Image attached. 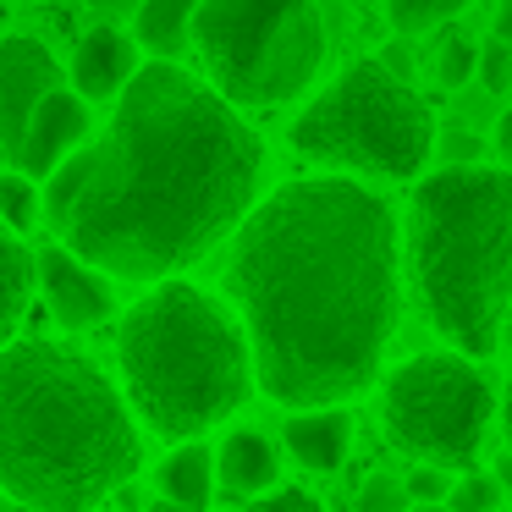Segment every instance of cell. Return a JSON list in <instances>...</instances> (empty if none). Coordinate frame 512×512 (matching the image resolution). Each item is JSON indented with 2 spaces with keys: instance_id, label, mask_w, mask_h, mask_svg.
<instances>
[{
  "instance_id": "1",
  "label": "cell",
  "mask_w": 512,
  "mask_h": 512,
  "mask_svg": "<svg viewBox=\"0 0 512 512\" xmlns=\"http://www.w3.org/2000/svg\"><path fill=\"white\" fill-rule=\"evenodd\" d=\"M265 144L232 100L149 61L116 94L100 144L72 149L39 188V221L116 281H166L237 232L259 199Z\"/></svg>"
},
{
  "instance_id": "2",
  "label": "cell",
  "mask_w": 512,
  "mask_h": 512,
  "mask_svg": "<svg viewBox=\"0 0 512 512\" xmlns=\"http://www.w3.org/2000/svg\"><path fill=\"white\" fill-rule=\"evenodd\" d=\"M226 292L270 402H347L375 380L402 314L397 215L353 177L287 182L237 221Z\"/></svg>"
},
{
  "instance_id": "3",
  "label": "cell",
  "mask_w": 512,
  "mask_h": 512,
  "mask_svg": "<svg viewBox=\"0 0 512 512\" xmlns=\"http://www.w3.org/2000/svg\"><path fill=\"white\" fill-rule=\"evenodd\" d=\"M144 441L116 386L50 342L0 347V490L34 512H89L138 474Z\"/></svg>"
},
{
  "instance_id": "4",
  "label": "cell",
  "mask_w": 512,
  "mask_h": 512,
  "mask_svg": "<svg viewBox=\"0 0 512 512\" xmlns=\"http://www.w3.org/2000/svg\"><path fill=\"white\" fill-rule=\"evenodd\" d=\"M408 259L435 331L463 358L496 353L512 303V171L479 160L441 166L435 177L419 171Z\"/></svg>"
},
{
  "instance_id": "5",
  "label": "cell",
  "mask_w": 512,
  "mask_h": 512,
  "mask_svg": "<svg viewBox=\"0 0 512 512\" xmlns=\"http://www.w3.org/2000/svg\"><path fill=\"white\" fill-rule=\"evenodd\" d=\"M116 358L133 408L166 441H193L254 397L243 320L177 276L149 281V292L122 314Z\"/></svg>"
},
{
  "instance_id": "6",
  "label": "cell",
  "mask_w": 512,
  "mask_h": 512,
  "mask_svg": "<svg viewBox=\"0 0 512 512\" xmlns=\"http://www.w3.org/2000/svg\"><path fill=\"white\" fill-rule=\"evenodd\" d=\"M292 149L325 171L413 182L435 155V116L408 78L380 61H353L292 122Z\"/></svg>"
},
{
  "instance_id": "7",
  "label": "cell",
  "mask_w": 512,
  "mask_h": 512,
  "mask_svg": "<svg viewBox=\"0 0 512 512\" xmlns=\"http://www.w3.org/2000/svg\"><path fill=\"white\" fill-rule=\"evenodd\" d=\"M193 45L215 94L243 111L303 100L325 67L320 0H199Z\"/></svg>"
},
{
  "instance_id": "8",
  "label": "cell",
  "mask_w": 512,
  "mask_h": 512,
  "mask_svg": "<svg viewBox=\"0 0 512 512\" xmlns=\"http://www.w3.org/2000/svg\"><path fill=\"white\" fill-rule=\"evenodd\" d=\"M380 424L402 452L441 468L479 457L496 424V391L463 353H419L380 386Z\"/></svg>"
},
{
  "instance_id": "9",
  "label": "cell",
  "mask_w": 512,
  "mask_h": 512,
  "mask_svg": "<svg viewBox=\"0 0 512 512\" xmlns=\"http://www.w3.org/2000/svg\"><path fill=\"white\" fill-rule=\"evenodd\" d=\"M34 287L45 292L50 314H56L67 331H89V325L111 320L116 314V287L111 276H105L100 265H89V259H78L67 243H50L34 254Z\"/></svg>"
},
{
  "instance_id": "10",
  "label": "cell",
  "mask_w": 512,
  "mask_h": 512,
  "mask_svg": "<svg viewBox=\"0 0 512 512\" xmlns=\"http://www.w3.org/2000/svg\"><path fill=\"white\" fill-rule=\"evenodd\" d=\"M50 89H61V61L39 39H0V155H12L23 144L28 116Z\"/></svg>"
},
{
  "instance_id": "11",
  "label": "cell",
  "mask_w": 512,
  "mask_h": 512,
  "mask_svg": "<svg viewBox=\"0 0 512 512\" xmlns=\"http://www.w3.org/2000/svg\"><path fill=\"white\" fill-rule=\"evenodd\" d=\"M89 127H94V116H89V100H83L78 89H50L45 100L34 105V116H28L23 144L12 149L17 171H28L34 182L50 177V171L89 138Z\"/></svg>"
},
{
  "instance_id": "12",
  "label": "cell",
  "mask_w": 512,
  "mask_h": 512,
  "mask_svg": "<svg viewBox=\"0 0 512 512\" xmlns=\"http://www.w3.org/2000/svg\"><path fill=\"white\" fill-rule=\"evenodd\" d=\"M133 72H138V45H133V34H122L116 23H100L78 39L72 89H78L83 100H116Z\"/></svg>"
},
{
  "instance_id": "13",
  "label": "cell",
  "mask_w": 512,
  "mask_h": 512,
  "mask_svg": "<svg viewBox=\"0 0 512 512\" xmlns=\"http://www.w3.org/2000/svg\"><path fill=\"white\" fill-rule=\"evenodd\" d=\"M281 441H287V452L298 457L309 474H336V468L347 463V452H353V413L336 408V402L292 413V419L281 424Z\"/></svg>"
},
{
  "instance_id": "14",
  "label": "cell",
  "mask_w": 512,
  "mask_h": 512,
  "mask_svg": "<svg viewBox=\"0 0 512 512\" xmlns=\"http://www.w3.org/2000/svg\"><path fill=\"white\" fill-rule=\"evenodd\" d=\"M215 485L232 501H248L259 490L281 485V452L270 446V435L259 430H232L215 446Z\"/></svg>"
},
{
  "instance_id": "15",
  "label": "cell",
  "mask_w": 512,
  "mask_h": 512,
  "mask_svg": "<svg viewBox=\"0 0 512 512\" xmlns=\"http://www.w3.org/2000/svg\"><path fill=\"white\" fill-rule=\"evenodd\" d=\"M193 12L199 0H138L133 6V45L171 61L193 45Z\"/></svg>"
},
{
  "instance_id": "16",
  "label": "cell",
  "mask_w": 512,
  "mask_h": 512,
  "mask_svg": "<svg viewBox=\"0 0 512 512\" xmlns=\"http://www.w3.org/2000/svg\"><path fill=\"white\" fill-rule=\"evenodd\" d=\"M34 248L23 243V232L0 221V347L17 336L28 303H34Z\"/></svg>"
},
{
  "instance_id": "17",
  "label": "cell",
  "mask_w": 512,
  "mask_h": 512,
  "mask_svg": "<svg viewBox=\"0 0 512 512\" xmlns=\"http://www.w3.org/2000/svg\"><path fill=\"white\" fill-rule=\"evenodd\" d=\"M155 490L166 501H182V507H210V496H215V452L199 446V435L182 441L177 452L155 468Z\"/></svg>"
},
{
  "instance_id": "18",
  "label": "cell",
  "mask_w": 512,
  "mask_h": 512,
  "mask_svg": "<svg viewBox=\"0 0 512 512\" xmlns=\"http://www.w3.org/2000/svg\"><path fill=\"white\" fill-rule=\"evenodd\" d=\"M463 6L468 0H386V17L402 39H419V34H430V28L452 23Z\"/></svg>"
},
{
  "instance_id": "19",
  "label": "cell",
  "mask_w": 512,
  "mask_h": 512,
  "mask_svg": "<svg viewBox=\"0 0 512 512\" xmlns=\"http://www.w3.org/2000/svg\"><path fill=\"white\" fill-rule=\"evenodd\" d=\"M0 221L12 232H34L39 221V182L28 171H0Z\"/></svg>"
},
{
  "instance_id": "20",
  "label": "cell",
  "mask_w": 512,
  "mask_h": 512,
  "mask_svg": "<svg viewBox=\"0 0 512 512\" xmlns=\"http://www.w3.org/2000/svg\"><path fill=\"white\" fill-rule=\"evenodd\" d=\"M474 67H479V45L463 34H452L435 50V83H441V89H468V83H474Z\"/></svg>"
},
{
  "instance_id": "21",
  "label": "cell",
  "mask_w": 512,
  "mask_h": 512,
  "mask_svg": "<svg viewBox=\"0 0 512 512\" xmlns=\"http://www.w3.org/2000/svg\"><path fill=\"white\" fill-rule=\"evenodd\" d=\"M452 512H501V479L496 474H463L446 490Z\"/></svg>"
},
{
  "instance_id": "22",
  "label": "cell",
  "mask_w": 512,
  "mask_h": 512,
  "mask_svg": "<svg viewBox=\"0 0 512 512\" xmlns=\"http://www.w3.org/2000/svg\"><path fill=\"white\" fill-rule=\"evenodd\" d=\"M408 490H402L397 474H369L364 490L353 496V512H408Z\"/></svg>"
},
{
  "instance_id": "23",
  "label": "cell",
  "mask_w": 512,
  "mask_h": 512,
  "mask_svg": "<svg viewBox=\"0 0 512 512\" xmlns=\"http://www.w3.org/2000/svg\"><path fill=\"white\" fill-rule=\"evenodd\" d=\"M474 78H485L490 94H507L512 89V45H507V39H485V45H479Z\"/></svg>"
},
{
  "instance_id": "24",
  "label": "cell",
  "mask_w": 512,
  "mask_h": 512,
  "mask_svg": "<svg viewBox=\"0 0 512 512\" xmlns=\"http://www.w3.org/2000/svg\"><path fill=\"white\" fill-rule=\"evenodd\" d=\"M248 512H325V507H320V496H309L298 485H270L259 496H248Z\"/></svg>"
},
{
  "instance_id": "25",
  "label": "cell",
  "mask_w": 512,
  "mask_h": 512,
  "mask_svg": "<svg viewBox=\"0 0 512 512\" xmlns=\"http://www.w3.org/2000/svg\"><path fill=\"white\" fill-rule=\"evenodd\" d=\"M402 490H408V501H446L452 479H446L441 463H424V468H413V474L402 479Z\"/></svg>"
},
{
  "instance_id": "26",
  "label": "cell",
  "mask_w": 512,
  "mask_h": 512,
  "mask_svg": "<svg viewBox=\"0 0 512 512\" xmlns=\"http://www.w3.org/2000/svg\"><path fill=\"white\" fill-rule=\"evenodd\" d=\"M441 155H446V166H468V160H479V138L457 127V133L441 138Z\"/></svg>"
},
{
  "instance_id": "27",
  "label": "cell",
  "mask_w": 512,
  "mask_h": 512,
  "mask_svg": "<svg viewBox=\"0 0 512 512\" xmlns=\"http://www.w3.org/2000/svg\"><path fill=\"white\" fill-rule=\"evenodd\" d=\"M380 67L397 72V78H408V67H413V61H408V45H386V50H380Z\"/></svg>"
},
{
  "instance_id": "28",
  "label": "cell",
  "mask_w": 512,
  "mask_h": 512,
  "mask_svg": "<svg viewBox=\"0 0 512 512\" xmlns=\"http://www.w3.org/2000/svg\"><path fill=\"white\" fill-rule=\"evenodd\" d=\"M133 6L138 0H89V12H100L105 23H111V17H133Z\"/></svg>"
},
{
  "instance_id": "29",
  "label": "cell",
  "mask_w": 512,
  "mask_h": 512,
  "mask_svg": "<svg viewBox=\"0 0 512 512\" xmlns=\"http://www.w3.org/2000/svg\"><path fill=\"white\" fill-rule=\"evenodd\" d=\"M496 149H501V160H507V171H512V111L496 122Z\"/></svg>"
},
{
  "instance_id": "30",
  "label": "cell",
  "mask_w": 512,
  "mask_h": 512,
  "mask_svg": "<svg viewBox=\"0 0 512 512\" xmlns=\"http://www.w3.org/2000/svg\"><path fill=\"white\" fill-rule=\"evenodd\" d=\"M496 39L512 45V0H496Z\"/></svg>"
},
{
  "instance_id": "31",
  "label": "cell",
  "mask_w": 512,
  "mask_h": 512,
  "mask_svg": "<svg viewBox=\"0 0 512 512\" xmlns=\"http://www.w3.org/2000/svg\"><path fill=\"white\" fill-rule=\"evenodd\" d=\"M138 512H210V507H182V501H166V496H160V501H149V507H138Z\"/></svg>"
},
{
  "instance_id": "32",
  "label": "cell",
  "mask_w": 512,
  "mask_h": 512,
  "mask_svg": "<svg viewBox=\"0 0 512 512\" xmlns=\"http://www.w3.org/2000/svg\"><path fill=\"white\" fill-rule=\"evenodd\" d=\"M501 419H507V446H512V386H507V402H501Z\"/></svg>"
},
{
  "instance_id": "33",
  "label": "cell",
  "mask_w": 512,
  "mask_h": 512,
  "mask_svg": "<svg viewBox=\"0 0 512 512\" xmlns=\"http://www.w3.org/2000/svg\"><path fill=\"white\" fill-rule=\"evenodd\" d=\"M419 512H452L446 501H419Z\"/></svg>"
}]
</instances>
